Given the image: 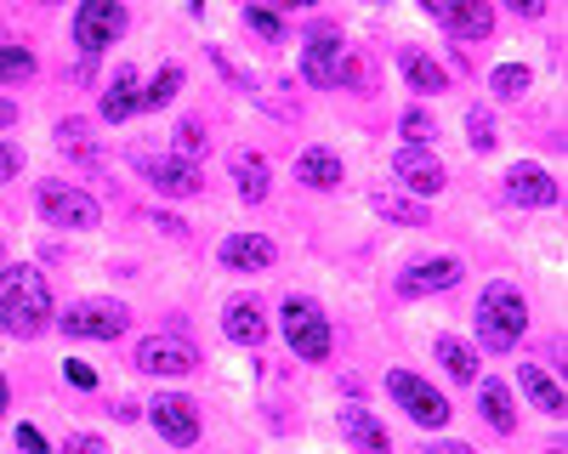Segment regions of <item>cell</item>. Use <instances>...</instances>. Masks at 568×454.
<instances>
[{
  "label": "cell",
  "mask_w": 568,
  "mask_h": 454,
  "mask_svg": "<svg viewBox=\"0 0 568 454\" xmlns=\"http://www.w3.org/2000/svg\"><path fill=\"white\" fill-rule=\"evenodd\" d=\"M0 330L18 341L52 330V290H45L40 267H0Z\"/></svg>",
  "instance_id": "obj_1"
},
{
  "label": "cell",
  "mask_w": 568,
  "mask_h": 454,
  "mask_svg": "<svg viewBox=\"0 0 568 454\" xmlns=\"http://www.w3.org/2000/svg\"><path fill=\"white\" fill-rule=\"evenodd\" d=\"M529 330V301L517 296L511 285H489L478 296V347L484 352H511Z\"/></svg>",
  "instance_id": "obj_2"
},
{
  "label": "cell",
  "mask_w": 568,
  "mask_h": 454,
  "mask_svg": "<svg viewBox=\"0 0 568 454\" xmlns=\"http://www.w3.org/2000/svg\"><path fill=\"white\" fill-rule=\"evenodd\" d=\"M278 324H284V341H291V352L302 358V363H324L329 358V318H324V307L318 301H307V296H291L278 307Z\"/></svg>",
  "instance_id": "obj_3"
},
{
  "label": "cell",
  "mask_w": 568,
  "mask_h": 454,
  "mask_svg": "<svg viewBox=\"0 0 568 454\" xmlns=\"http://www.w3.org/2000/svg\"><path fill=\"white\" fill-rule=\"evenodd\" d=\"M58 324L74 341H120L131 330V307L125 301H109V296H91V301H74Z\"/></svg>",
  "instance_id": "obj_4"
},
{
  "label": "cell",
  "mask_w": 568,
  "mask_h": 454,
  "mask_svg": "<svg viewBox=\"0 0 568 454\" xmlns=\"http://www.w3.org/2000/svg\"><path fill=\"white\" fill-rule=\"evenodd\" d=\"M34 199H40V216L52 227H69V234H91V227L103 221L98 199H91L85 188H74V182H40Z\"/></svg>",
  "instance_id": "obj_5"
},
{
  "label": "cell",
  "mask_w": 568,
  "mask_h": 454,
  "mask_svg": "<svg viewBox=\"0 0 568 454\" xmlns=\"http://www.w3.org/2000/svg\"><path fill=\"white\" fill-rule=\"evenodd\" d=\"M387 392L398 398V409L415 421V426H449V398L433 386V381H420L409 370H393L387 375Z\"/></svg>",
  "instance_id": "obj_6"
},
{
  "label": "cell",
  "mask_w": 568,
  "mask_h": 454,
  "mask_svg": "<svg viewBox=\"0 0 568 454\" xmlns=\"http://www.w3.org/2000/svg\"><path fill=\"white\" fill-rule=\"evenodd\" d=\"M125 23L131 18H125L120 0H85V7L74 12V45H80L85 58H98L103 45H114L125 34Z\"/></svg>",
  "instance_id": "obj_7"
},
{
  "label": "cell",
  "mask_w": 568,
  "mask_h": 454,
  "mask_svg": "<svg viewBox=\"0 0 568 454\" xmlns=\"http://www.w3.org/2000/svg\"><path fill=\"white\" fill-rule=\"evenodd\" d=\"M149 421H154V432H160L165 443H176V448H194V443H200V403L182 398V392H160V398L149 403Z\"/></svg>",
  "instance_id": "obj_8"
},
{
  "label": "cell",
  "mask_w": 568,
  "mask_h": 454,
  "mask_svg": "<svg viewBox=\"0 0 568 454\" xmlns=\"http://www.w3.org/2000/svg\"><path fill=\"white\" fill-rule=\"evenodd\" d=\"M426 18H433L444 34H460V40H489L495 34V7L489 0H433Z\"/></svg>",
  "instance_id": "obj_9"
},
{
  "label": "cell",
  "mask_w": 568,
  "mask_h": 454,
  "mask_svg": "<svg viewBox=\"0 0 568 454\" xmlns=\"http://www.w3.org/2000/svg\"><path fill=\"white\" fill-rule=\"evenodd\" d=\"M136 370L142 375H160V381H182V375L200 370V358H194V347L176 341V336H149V341L136 347Z\"/></svg>",
  "instance_id": "obj_10"
},
{
  "label": "cell",
  "mask_w": 568,
  "mask_h": 454,
  "mask_svg": "<svg viewBox=\"0 0 568 454\" xmlns=\"http://www.w3.org/2000/svg\"><path fill=\"white\" fill-rule=\"evenodd\" d=\"M136 171L149 176L165 199H194V194L205 188L200 165H187V159H176V154H136Z\"/></svg>",
  "instance_id": "obj_11"
},
{
  "label": "cell",
  "mask_w": 568,
  "mask_h": 454,
  "mask_svg": "<svg viewBox=\"0 0 568 454\" xmlns=\"http://www.w3.org/2000/svg\"><path fill=\"white\" fill-rule=\"evenodd\" d=\"M302 74H307V85H336V74H342V34H336V23H313L307 29V40H302Z\"/></svg>",
  "instance_id": "obj_12"
},
{
  "label": "cell",
  "mask_w": 568,
  "mask_h": 454,
  "mask_svg": "<svg viewBox=\"0 0 568 454\" xmlns=\"http://www.w3.org/2000/svg\"><path fill=\"white\" fill-rule=\"evenodd\" d=\"M222 336L233 341V347H267V307L256 301V296H233L227 307H222Z\"/></svg>",
  "instance_id": "obj_13"
},
{
  "label": "cell",
  "mask_w": 568,
  "mask_h": 454,
  "mask_svg": "<svg viewBox=\"0 0 568 454\" xmlns=\"http://www.w3.org/2000/svg\"><path fill=\"white\" fill-rule=\"evenodd\" d=\"M460 285V261L455 256H426L415 261L409 272H398V296L415 301V296H438V290H455Z\"/></svg>",
  "instance_id": "obj_14"
},
{
  "label": "cell",
  "mask_w": 568,
  "mask_h": 454,
  "mask_svg": "<svg viewBox=\"0 0 568 454\" xmlns=\"http://www.w3.org/2000/svg\"><path fill=\"white\" fill-rule=\"evenodd\" d=\"M506 199L511 205H529V210H546V205H557V176L540 171L535 159H517L506 171Z\"/></svg>",
  "instance_id": "obj_15"
},
{
  "label": "cell",
  "mask_w": 568,
  "mask_h": 454,
  "mask_svg": "<svg viewBox=\"0 0 568 454\" xmlns=\"http://www.w3.org/2000/svg\"><path fill=\"white\" fill-rule=\"evenodd\" d=\"M216 261H222L227 272H267V267L278 261V245H273L267 234H227V239L216 245Z\"/></svg>",
  "instance_id": "obj_16"
},
{
  "label": "cell",
  "mask_w": 568,
  "mask_h": 454,
  "mask_svg": "<svg viewBox=\"0 0 568 454\" xmlns=\"http://www.w3.org/2000/svg\"><path fill=\"white\" fill-rule=\"evenodd\" d=\"M393 171H398V182H404L409 194H444V182H449L444 159H433L426 148H398L393 154Z\"/></svg>",
  "instance_id": "obj_17"
},
{
  "label": "cell",
  "mask_w": 568,
  "mask_h": 454,
  "mask_svg": "<svg viewBox=\"0 0 568 454\" xmlns=\"http://www.w3.org/2000/svg\"><path fill=\"white\" fill-rule=\"evenodd\" d=\"M342 432H347V443H353L358 454H393L387 426L375 421L369 409H358V403H347V409H342Z\"/></svg>",
  "instance_id": "obj_18"
},
{
  "label": "cell",
  "mask_w": 568,
  "mask_h": 454,
  "mask_svg": "<svg viewBox=\"0 0 568 454\" xmlns=\"http://www.w3.org/2000/svg\"><path fill=\"white\" fill-rule=\"evenodd\" d=\"M227 171H233V182H240V199H245V205H262V199L273 194V171H267L262 154L240 148V154L227 159Z\"/></svg>",
  "instance_id": "obj_19"
},
{
  "label": "cell",
  "mask_w": 568,
  "mask_h": 454,
  "mask_svg": "<svg viewBox=\"0 0 568 454\" xmlns=\"http://www.w3.org/2000/svg\"><path fill=\"white\" fill-rule=\"evenodd\" d=\"M136 109H142V85H136V69L125 63V69L109 80V91H103V120H109V125H125Z\"/></svg>",
  "instance_id": "obj_20"
},
{
  "label": "cell",
  "mask_w": 568,
  "mask_h": 454,
  "mask_svg": "<svg viewBox=\"0 0 568 454\" xmlns=\"http://www.w3.org/2000/svg\"><path fill=\"white\" fill-rule=\"evenodd\" d=\"M296 176H302V188L329 194V188H342V159L329 148H307V154H296Z\"/></svg>",
  "instance_id": "obj_21"
},
{
  "label": "cell",
  "mask_w": 568,
  "mask_h": 454,
  "mask_svg": "<svg viewBox=\"0 0 568 454\" xmlns=\"http://www.w3.org/2000/svg\"><path fill=\"white\" fill-rule=\"evenodd\" d=\"M517 386H524V398L540 409V415H562V386L546 375V363H524V370H517Z\"/></svg>",
  "instance_id": "obj_22"
},
{
  "label": "cell",
  "mask_w": 568,
  "mask_h": 454,
  "mask_svg": "<svg viewBox=\"0 0 568 454\" xmlns=\"http://www.w3.org/2000/svg\"><path fill=\"white\" fill-rule=\"evenodd\" d=\"M398 63H404V80H409V91H426V97H433V91H444V85H449L444 63H433L426 52H415V45H404V52H398Z\"/></svg>",
  "instance_id": "obj_23"
},
{
  "label": "cell",
  "mask_w": 568,
  "mask_h": 454,
  "mask_svg": "<svg viewBox=\"0 0 568 454\" xmlns=\"http://www.w3.org/2000/svg\"><path fill=\"white\" fill-rule=\"evenodd\" d=\"M478 415L500 432V437H511L517 432V415H511V392L500 386V381H484L478 386Z\"/></svg>",
  "instance_id": "obj_24"
},
{
  "label": "cell",
  "mask_w": 568,
  "mask_h": 454,
  "mask_svg": "<svg viewBox=\"0 0 568 454\" xmlns=\"http://www.w3.org/2000/svg\"><path fill=\"white\" fill-rule=\"evenodd\" d=\"M438 363L455 381H478V352H471L466 341H455V336H438Z\"/></svg>",
  "instance_id": "obj_25"
},
{
  "label": "cell",
  "mask_w": 568,
  "mask_h": 454,
  "mask_svg": "<svg viewBox=\"0 0 568 454\" xmlns=\"http://www.w3.org/2000/svg\"><path fill=\"white\" fill-rule=\"evenodd\" d=\"M529 85H535V69H524V63H500V69L489 74V91H495V97H524Z\"/></svg>",
  "instance_id": "obj_26"
},
{
  "label": "cell",
  "mask_w": 568,
  "mask_h": 454,
  "mask_svg": "<svg viewBox=\"0 0 568 454\" xmlns=\"http://www.w3.org/2000/svg\"><path fill=\"white\" fill-rule=\"evenodd\" d=\"M34 80V52L29 45H0V85H18Z\"/></svg>",
  "instance_id": "obj_27"
},
{
  "label": "cell",
  "mask_w": 568,
  "mask_h": 454,
  "mask_svg": "<svg viewBox=\"0 0 568 454\" xmlns=\"http://www.w3.org/2000/svg\"><path fill=\"white\" fill-rule=\"evenodd\" d=\"M182 91V69L176 63H165L160 74H154V85H142V109H165L171 97Z\"/></svg>",
  "instance_id": "obj_28"
},
{
  "label": "cell",
  "mask_w": 568,
  "mask_h": 454,
  "mask_svg": "<svg viewBox=\"0 0 568 454\" xmlns=\"http://www.w3.org/2000/svg\"><path fill=\"white\" fill-rule=\"evenodd\" d=\"M375 210H382L387 221H409V227H426V205L404 199V194H375Z\"/></svg>",
  "instance_id": "obj_29"
},
{
  "label": "cell",
  "mask_w": 568,
  "mask_h": 454,
  "mask_svg": "<svg viewBox=\"0 0 568 454\" xmlns=\"http://www.w3.org/2000/svg\"><path fill=\"white\" fill-rule=\"evenodd\" d=\"M466 143L478 148V154H489L495 143H500V131H495V120H489V109H466Z\"/></svg>",
  "instance_id": "obj_30"
},
{
  "label": "cell",
  "mask_w": 568,
  "mask_h": 454,
  "mask_svg": "<svg viewBox=\"0 0 568 454\" xmlns=\"http://www.w3.org/2000/svg\"><path fill=\"white\" fill-rule=\"evenodd\" d=\"M398 131H404V148H426V143H433V120H426V109H404Z\"/></svg>",
  "instance_id": "obj_31"
},
{
  "label": "cell",
  "mask_w": 568,
  "mask_h": 454,
  "mask_svg": "<svg viewBox=\"0 0 568 454\" xmlns=\"http://www.w3.org/2000/svg\"><path fill=\"white\" fill-rule=\"evenodd\" d=\"M240 18H245L251 34H262V40H284V18H278V12H267V7H245Z\"/></svg>",
  "instance_id": "obj_32"
},
{
  "label": "cell",
  "mask_w": 568,
  "mask_h": 454,
  "mask_svg": "<svg viewBox=\"0 0 568 454\" xmlns=\"http://www.w3.org/2000/svg\"><path fill=\"white\" fill-rule=\"evenodd\" d=\"M194 154H205V125L200 120H182L176 125V159L194 165Z\"/></svg>",
  "instance_id": "obj_33"
},
{
  "label": "cell",
  "mask_w": 568,
  "mask_h": 454,
  "mask_svg": "<svg viewBox=\"0 0 568 454\" xmlns=\"http://www.w3.org/2000/svg\"><path fill=\"white\" fill-rule=\"evenodd\" d=\"M58 143H63V154H80V159H91V143H85V120H63V125H58Z\"/></svg>",
  "instance_id": "obj_34"
},
{
  "label": "cell",
  "mask_w": 568,
  "mask_h": 454,
  "mask_svg": "<svg viewBox=\"0 0 568 454\" xmlns=\"http://www.w3.org/2000/svg\"><path fill=\"white\" fill-rule=\"evenodd\" d=\"M63 381H69L74 392H91V386H98V370H91V363H80V358H74V363H63Z\"/></svg>",
  "instance_id": "obj_35"
},
{
  "label": "cell",
  "mask_w": 568,
  "mask_h": 454,
  "mask_svg": "<svg viewBox=\"0 0 568 454\" xmlns=\"http://www.w3.org/2000/svg\"><path fill=\"white\" fill-rule=\"evenodd\" d=\"M63 454H109V443H103V437H91V432H74V437L63 443Z\"/></svg>",
  "instance_id": "obj_36"
},
{
  "label": "cell",
  "mask_w": 568,
  "mask_h": 454,
  "mask_svg": "<svg viewBox=\"0 0 568 454\" xmlns=\"http://www.w3.org/2000/svg\"><path fill=\"white\" fill-rule=\"evenodd\" d=\"M18 171H23V154H18L12 143H0V182H12Z\"/></svg>",
  "instance_id": "obj_37"
},
{
  "label": "cell",
  "mask_w": 568,
  "mask_h": 454,
  "mask_svg": "<svg viewBox=\"0 0 568 454\" xmlns=\"http://www.w3.org/2000/svg\"><path fill=\"white\" fill-rule=\"evenodd\" d=\"M18 448H23V454H45V437H40L34 426H18Z\"/></svg>",
  "instance_id": "obj_38"
},
{
  "label": "cell",
  "mask_w": 568,
  "mask_h": 454,
  "mask_svg": "<svg viewBox=\"0 0 568 454\" xmlns=\"http://www.w3.org/2000/svg\"><path fill=\"white\" fill-rule=\"evenodd\" d=\"M415 454H478V448H471V443H426Z\"/></svg>",
  "instance_id": "obj_39"
},
{
  "label": "cell",
  "mask_w": 568,
  "mask_h": 454,
  "mask_svg": "<svg viewBox=\"0 0 568 454\" xmlns=\"http://www.w3.org/2000/svg\"><path fill=\"white\" fill-rule=\"evenodd\" d=\"M109 415H114V421H136V415H142V409H136V403L125 398V403H114V409H109Z\"/></svg>",
  "instance_id": "obj_40"
},
{
  "label": "cell",
  "mask_w": 568,
  "mask_h": 454,
  "mask_svg": "<svg viewBox=\"0 0 568 454\" xmlns=\"http://www.w3.org/2000/svg\"><path fill=\"white\" fill-rule=\"evenodd\" d=\"M12 120H18V109H12L7 97H0V125H12Z\"/></svg>",
  "instance_id": "obj_41"
},
{
  "label": "cell",
  "mask_w": 568,
  "mask_h": 454,
  "mask_svg": "<svg viewBox=\"0 0 568 454\" xmlns=\"http://www.w3.org/2000/svg\"><path fill=\"white\" fill-rule=\"evenodd\" d=\"M7 398H12V386H7V375H0V421H7Z\"/></svg>",
  "instance_id": "obj_42"
}]
</instances>
